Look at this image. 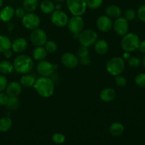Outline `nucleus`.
Wrapping results in <instances>:
<instances>
[{
    "mask_svg": "<svg viewBox=\"0 0 145 145\" xmlns=\"http://www.w3.org/2000/svg\"><path fill=\"white\" fill-rule=\"evenodd\" d=\"M36 71L41 76H52L55 71V67L50 62L45 60H40L38 62L36 66Z\"/></svg>",
    "mask_w": 145,
    "mask_h": 145,
    "instance_id": "nucleus-10",
    "label": "nucleus"
},
{
    "mask_svg": "<svg viewBox=\"0 0 145 145\" xmlns=\"http://www.w3.org/2000/svg\"><path fill=\"white\" fill-rule=\"evenodd\" d=\"M142 65H143V66H144V67L145 68V56L143 57V59H142Z\"/></svg>",
    "mask_w": 145,
    "mask_h": 145,
    "instance_id": "nucleus-48",
    "label": "nucleus"
},
{
    "mask_svg": "<svg viewBox=\"0 0 145 145\" xmlns=\"http://www.w3.org/2000/svg\"><path fill=\"white\" fill-rule=\"evenodd\" d=\"M79 41L81 45L85 47H89L93 45L98 39V35L93 30L86 29L82 31L79 33Z\"/></svg>",
    "mask_w": 145,
    "mask_h": 145,
    "instance_id": "nucleus-6",
    "label": "nucleus"
},
{
    "mask_svg": "<svg viewBox=\"0 0 145 145\" xmlns=\"http://www.w3.org/2000/svg\"><path fill=\"white\" fill-rule=\"evenodd\" d=\"M96 27L101 32L108 33L113 28V21L108 16H101L96 20Z\"/></svg>",
    "mask_w": 145,
    "mask_h": 145,
    "instance_id": "nucleus-14",
    "label": "nucleus"
},
{
    "mask_svg": "<svg viewBox=\"0 0 145 145\" xmlns=\"http://www.w3.org/2000/svg\"><path fill=\"white\" fill-rule=\"evenodd\" d=\"M128 64L132 67H137L141 64V60L137 57H130L128 59Z\"/></svg>",
    "mask_w": 145,
    "mask_h": 145,
    "instance_id": "nucleus-36",
    "label": "nucleus"
},
{
    "mask_svg": "<svg viewBox=\"0 0 145 145\" xmlns=\"http://www.w3.org/2000/svg\"><path fill=\"white\" fill-rule=\"evenodd\" d=\"M22 24L28 30H33L38 28L40 24L39 16L33 12L25 13L22 18Z\"/></svg>",
    "mask_w": 145,
    "mask_h": 145,
    "instance_id": "nucleus-7",
    "label": "nucleus"
},
{
    "mask_svg": "<svg viewBox=\"0 0 145 145\" xmlns=\"http://www.w3.org/2000/svg\"><path fill=\"white\" fill-rule=\"evenodd\" d=\"M109 45L105 40H99L94 43V50L98 55H103L108 51Z\"/></svg>",
    "mask_w": 145,
    "mask_h": 145,
    "instance_id": "nucleus-19",
    "label": "nucleus"
},
{
    "mask_svg": "<svg viewBox=\"0 0 145 145\" xmlns=\"http://www.w3.org/2000/svg\"><path fill=\"white\" fill-rule=\"evenodd\" d=\"M125 69V61L120 57H113L106 63V70L112 76L121 74Z\"/></svg>",
    "mask_w": 145,
    "mask_h": 145,
    "instance_id": "nucleus-4",
    "label": "nucleus"
},
{
    "mask_svg": "<svg viewBox=\"0 0 145 145\" xmlns=\"http://www.w3.org/2000/svg\"><path fill=\"white\" fill-rule=\"evenodd\" d=\"M61 62L65 67L68 69H74L79 63L77 56L71 52H65L61 57Z\"/></svg>",
    "mask_w": 145,
    "mask_h": 145,
    "instance_id": "nucleus-13",
    "label": "nucleus"
},
{
    "mask_svg": "<svg viewBox=\"0 0 145 145\" xmlns=\"http://www.w3.org/2000/svg\"><path fill=\"white\" fill-rule=\"evenodd\" d=\"M6 92L7 94L9 97H14V96H18L21 93L22 88L20 82H11L7 84L6 88Z\"/></svg>",
    "mask_w": 145,
    "mask_h": 145,
    "instance_id": "nucleus-15",
    "label": "nucleus"
},
{
    "mask_svg": "<svg viewBox=\"0 0 145 145\" xmlns=\"http://www.w3.org/2000/svg\"><path fill=\"white\" fill-rule=\"evenodd\" d=\"M138 48H140V51H141L142 52H143V53L145 54V40L140 42V45H139Z\"/></svg>",
    "mask_w": 145,
    "mask_h": 145,
    "instance_id": "nucleus-43",
    "label": "nucleus"
},
{
    "mask_svg": "<svg viewBox=\"0 0 145 145\" xmlns=\"http://www.w3.org/2000/svg\"><path fill=\"white\" fill-rule=\"evenodd\" d=\"M136 15H137V14H136L135 11L134 9L129 8V9L126 10L125 12L124 13V18L127 21H131L135 19V18L136 17Z\"/></svg>",
    "mask_w": 145,
    "mask_h": 145,
    "instance_id": "nucleus-35",
    "label": "nucleus"
},
{
    "mask_svg": "<svg viewBox=\"0 0 145 145\" xmlns=\"http://www.w3.org/2000/svg\"><path fill=\"white\" fill-rule=\"evenodd\" d=\"M115 82L117 86H120V87H124L127 84V79L125 76L119 74L115 76Z\"/></svg>",
    "mask_w": 145,
    "mask_h": 145,
    "instance_id": "nucleus-34",
    "label": "nucleus"
},
{
    "mask_svg": "<svg viewBox=\"0 0 145 145\" xmlns=\"http://www.w3.org/2000/svg\"><path fill=\"white\" fill-rule=\"evenodd\" d=\"M38 6V0H24L23 8L27 12H33L35 11Z\"/></svg>",
    "mask_w": 145,
    "mask_h": 145,
    "instance_id": "nucleus-26",
    "label": "nucleus"
},
{
    "mask_svg": "<svg viewBox=\"0 0 145 145\" xmlns=\"http://www.w3.org/2000/svg\"><path fill=\"white\" fill-rule=\"evenodd\" d=\"M79 63H81L82 65H84V66H88V65H90L91 62V60L90 58L89 57V56H86L84 57L79 58Z\"/></svg>",
    "mask_w": 145,
    "mask_h": 145,
    "instance_id": "nucleus-42",
    "label": "nucleus"
},
{
    "mask_svg": "<svg viewBox=\"0 0 145 145\" xmlns=\"http://www.w3.org/2000/svg\"><path fill=\"white\" fill-rule=\"evenodd\" d=\"M125 127L120 122H115L109 127V133L113 137H119L124 133Z\"/></svg>",
    "mask_w": 145,
    "mask_h": 145,
    "instance_id": "nucleus-20",
    "label": "nucleus"
},
{
    "mask_svg": "<svg viewBox=\"0 0 145 145\" xmlns=\"http://www.w3.org/2000/svg\"><path fill=\"white\" fill-rule=\"evenodd\" d=\"M67 27L69 31L72 34L79 33L83 31L84 27V21L82 16H74L71 17L67 22Z\"/></svg>",
    "mask_w": 145,
    "mask_h": 145,
    "instance_id": "nucleus-9",
    "label": "nucleus"
},
{
    "mask_svg": "<svg viewBox=\"0 0 145 145\" xmlns=\"http://www.w3.org/2000/svg\"><path fill=\"white\" fill-rule=\"evenodd\" d=\"M8 84V80L4 75H0V91H4Z\"/></svg>",
    "mask_w": 145,
    "mask_h": 145,
    "instance_id": "nucleus-39",
    "label": "nucleus"
},
{
    "mask_svg": "<svg viewBox=\"0 0 145 145\" xmlns=\"http://www.w3.org/2000/svg\"><path fill=\"white\" fill-rule=\"evenodd\" d=\"M69 18L62 10L55 9L51 15V21L57 27H64L67 24Z\"/></svg>",
    "mask_w": 145,
    "mask_h": 145,
    "instance_id": "nucleus-11",
    "label": "nucleus"
},
{
    "mask_svg": "<svg viewBox=\"0 0 145 145\" xmlns=\"http://www.w3.org/2000/svg\"><path fill=\"white\" fill-rule=\"evenodd\" d=\"M12 127V120L8 117H3L0 118V132L5 133L8 131Z\"/></svg>",
    "mask_w": 145,
    "mask_h": 145,
    "instance_id": "nucleus-27",
    "label": "nucleus"
},
{
    "mask_svg": "<svg viewBox=\"0 0 145 145\" xmlns=\"http://www.w3.org/2000/svg\"><path fill=\"white\" fill-rule=\"evenodd\" d=\"M15 9L11 6H7L0 11V19L4 22H8L14 16Z\"/></svg>",
    "mask_w": 145,
    "mask_h": 145,
    "instance_id": "nucleus-18",
    "label": "nucleus"
},
{
    "mask_svg": "<svg viewBox=\"0 0 145 145\" xmlns=\"http://www.w3.org/2000/svg\"><path fill=\"white\" fill-rule=\"evenodd\" d=\"M135 82L139 87L145 88V73H140L135 76Z\"/></svg>",
    "mask_w": 145,
    "mask_h": 145,
    "instance_id": "nucleus-33",
    "label": "nucleus"
},
{
    "mask_svg": "<svg viewBox=\"0 0 145 145\" xmlns=\"http://www.w3.org/2000/svg\"><path fill=\"white\" fill-rule=\"evenodd\" d=\"M35 80L36 79L32 75L24 74L20 79V84H21V86H24V87H32V86H33L34 84H35Z\"/></svg>",
    "mask_w": 145,
    "mask_h": 145,
    "instance_id": "nucleus-24",
    "label": "nucleus"
},
{
    "mask_svg": "<svg viewBox=\"0 0 145 145\" xmlns=\"http://www.w3.org/2000/svg\"><path fill=\"white\" fill-rule=\"evenodd\" d=\"M8 1H16V0H8Z\"/></svg>",
    "mask_w": 145,
    "mask_h": 145,
    "instance_id": "nucleus-51",
    "label": "nucleus"
},
{
    "mask_svg": "<svg viewBox=\"0 0 145 145\" xmlns=\"http://www.w3.org/2000/svg\"><path fill=\"white\" fill-rule=\"evenodd\" d=\"M11 47V41L6 35H0V52L9 50Z\"/></svg>",
    "mask_w": 145,
    "mask_h": 145,
    "instance_id": "nucleus-28",
    "label": "nucleus"
},
{
    "mask_svg": "<svg viewBox=\"0 0 145 145\" xmlns=\"http://www.w3.org/2000/svg\"><path fill=\"white\" fill-rule=\"evenodd\" d=\"M103 4V0H86V5L91 9H97Z\"/></svg>",
    "mask_w": 145,
    "mask_h": 145,
    "instance_id": "nucleus-32",
    "label": "nucleus"
},
{
    "mask_svg": "<svg viewBox=\"0 0 145 145\" xmlns=\"http://www.w3.org/2000/svg\"><path fill=\"white\" fill-rule=\"evenodd\" d=\"M20 106V101L18 96L8 98V103L7 104V108L10 110H16Z\"/></svg>",
    "mask_w": 145,
    "mask_h": 145,
    "instance_id": "nucleus-29",
    "label": "nucleus"
},
{
    "mask_svg": "<svg viewBox=\"0 0 145 145\" xmlns=\"http://www.w3.org/2000/svg\"><path fill=\"white\" fill-rule=\"evenodd\" d=\"M44 48L49 53H54L57 50V45L53 40H47L44 45Z\"/></svg>",
    "mask_w": 145,
    "mask_h": 145,
    "instance_id": "nucleus-30",
    "label": "nucleus"
},
{
    "mask_svg": "<svg viewBox=\"0 0 145 145\" xmlns=\"http://www.w3.org/2000/svg\"><path fill=\"white\" fill-rule=\"evenodd\" d=\"M48 52L44 46H36V48L33 51V58L37 61H40L45 59L46 57Z\"/></svg>",
    "mask_w": 145,
    "mask_h": 145,
    "instance_id": "nucleus-21",
    "label": "nucleus"
},
{
    "mask_svg": "<svg viewBox=\"0 0 145 145\" xmlns=\"http://www.w3.org/2000/svg\"><path fill=\"white\" fill-rule=\"evenodd\" d=\"M30 40L33 45L35 46H44L48 40V36L44 30L37 28L32 30V32L30 35Z\"/></svg>",
    "mask_w": 145,
    "mask_h": 145,
    "instance_id": "nucleus-8",
    "label": "nucleus"
},
{
    "mask_svg": "<svg viewBox=\"0 0 145 145\" xmlns=\"http://www.w3.org/2000/svg\"><path fill=\"white\" fill-rule=\"evenodd\" d=\"M61 8H62V6L60 4H57V5H55V9L60 10Z\"/></svg>",
    "mask_w": 145,
    "mask_h": 145,
    "instance_id": "nucleus-47",
    "label": "nucleus"
},
{
    "mask_svg": "<svg viewBox=\"0 0 145 145\" xmlns=\"http://www.w3.org/2000/svg\"><path fill=\"white\" fill-rule=\"evenodd\" d=\"M113 29L117 35L123 36L129 31L128 21L124 17H118L113 24Z\"/></svg>",
    "mask_w": 145,
    "mask_h": 145,
    "instance_id": "nucleus-12",
    "label": "nucleus"
},
{
    "mask_svg": "<svg viewBox=\"0 0 145 145\" xmlns=\"http://www.w3.org/2000/svg\"><path fill=\"white\" fill-rule=\"evenodd\" d=\"M14 70L19 74H28L33 67V60L27 55H19L14 60Z\"/></svg>",
    "mask_w": 145,
    "mask_h": 145,
    "instance_id": "nucleus-2",
    "label": "nucleus"
},
{
    "mask_svg": "<svg viewBox=\"0 0 145 145\" xmlns=\"http://www.w3.org/2000/svg\"><path fill=\"white\" fill-rule=\"evenodd\" d=\"M122 14V11L119 7L116 5H110L106 8V15L110 18H117Z\"/></svg>",
    "mask_w": 145,
    "mask_h": 145,
    "instance_id": "nucleus-22",
    "label": "nucleus"
},
{
    "mask_svg": "<svg viewBox=\"0 0 145 145\" xmlns=\"http://www.w3.org/2000/svg\"><path fill=\"white\" fill-rule=\"evenodd\" d=\"M3 2H4V0H0V7L3 5Z\"/></svg>",
    "mask_w": 145,
    "mask_h": 145,
    "instance_id": "nucleus-50",
    "label": "nucleus"
},
{
    "mask_svg": "<svg viewBox=\"0 0 145 145\" xmlns=\"http://www.w3.org/2000/svg\"><path fill=\"white\" fill-rule=\"evenodd\" d=\"M123 37L120 45L122 49L125 52H133L139 48L140 40L137 34L133 33H127Z\"/></svg>",
    "mask_w": 145,
    "mask_h": 145,
    "instance_id": "nucleus-3",
    "label": "nucleus"
},
{
    "mask_svg": "<svg viewBox=\"0 0 145 145\" xmlns=\"http://www.w3.org/2000/svg\"><path fill=\"white\" fill-rule=\"evenodd\" d=\"M137 15L140 21L145 23V4L141 6V7L138 8Z\"/></svg>",
    "mask_w": 145,
    "mask_h": 145,
    "instance_id": "nucleus-38",
    "label": "nucleus"
},
{
    "mask_svg": "<svg viewBox=\"0 0 145 145\" xmlns=\"http://www.w3.org/2000/svg\"><path fill=\"white\" fill-rule=\"evenodd\" d=\"M130 57V52H125L124 54H123V59H128Z\"/></svg>",
    "mask_w": 145,
    "mask_h": 145,
    "instance_id": "nucleus-46",
    "label": "nucleus"
},
{
    "mask_svg": "<svg viewBox=\"0 0 145 145\" xmlns=\"http://www.w3.org/2000/svg\"><path fill=\"white\" fill-rule=\"evenodd\" d=\"M40 8L44 14H52L55 11V5L53 1H50V0H44L41 2Z\"/></svg>",
    "mask_w": 145,
    "mask_h": 145,
    "instance_id": "nucleus-23",
    "label": "nucleus"
},
{
    "mask_svg": "<svg viewBox=\"0 0 145 145\" xmlns=\"http://www.w3.org/2000/svg\"><path fill=\"white\" fill-rule=\"evenodd\" d=\"M54 1H56V2H62V1H65V0H54Z\"/></svg>",
    "mask_w": 145,
    "mask_h": 145,
    "instance_id": "nucleus-49",
    "label": "nucleus"
},
{
    "mask_svg": "<svg viewBox=\"0 0 145 145\" xmlns=\"http://www.w3.org/2000/svg\"><path fill=\"white\" fill-rule=\"evenodd\" d=\"M7 28L8 31H12L14 29V25L13 23H11V21H8L7 22Z\"/></svg>",
    "mask_w": 145,
    "mask_h": 145,
    "instance_id": "nucleus-45",
    "label": "nucleus"
},
{
    "mask_svg": "<svg viewBox=\"0 0 145 145\" xmlns=\"http://www.w3.org/2000/svg\"><path fill=\"white\" fill-rule=\"evenodd\" d=\"M66 137H65V135L60 133H56L55 134L52 135V140L54 143L57 144H62L65 142Z\"/></svg>",
    "mask_w": 145,
    "mask_h": 145,
    "instance_id": "nucleus-31",
    "label": "nucleus"
},
{
    "mask_svg": "<svg viewBox=\"0 0 145 145\" xmlns=\"http://www.w3.org/2000/svg\"><path fill=\"white\" fill-rule=\"evenodd\" d=\"M28 47L27 40L24 38H18L11 42V49L16 53H21L25 50Z\"/></svg>",
    "mask_w": 145,
    "mask_h": 145,
    "instance_id": "nucleus-16",
    "label": "nucleus"
},
{
    "mask_svg": "<svg viewBox=\"0 0 145 145\" xmlns=\"http://www.w3.org/2000/svg\"><path fill=\"white\" fill-rule=\"evenodd\" d=\"M9 96L7 94V93H4L3 91H0V106H7L8 103Z\"/></svg>",
    "mask_w": 145,
    "mask_h": 145,
    "instance_id": "nucleus-40",
    "label": "nucleus"
},
{
    "mask_svg": "<svg viewBox=\"0 0 145 145\" xmlns=\"http://www.w3.org/2000/svg\"><path fill=\"white\" fill-rule=\"evenodd\" d=\"M77 55L79 58L88 56L89 55V49H88L87 47L83 46V45L79 47L77 50Z\"/></svg>",
    "mask_w": 145,
    "mask_h": 145,
    "instance_id": "nucleus-37",
    "label": "nucleus"
},
{
    "mask_svg": "<svg viewBox=\"0 0 145 145\" xmlns=\"http://www.w3.org/2000/svg\"><path fill=\"white\" fill-rule=\"evenodd\" d=\"M67 6L74 16H82L87 8L86 0H67Z\"/></svg>",
    "mask_w": 145,
    "mask_h": 145,
    "instance_id": "nucleus-5",
    "label": "nucleus"
},
{
    "mask_svg": "<svg viewBox=\"0 0 145 145\" xmlns=\"http://www.w3.org/2000/svg\"><path fill=\"white\" fill-rule=\"evenodd\" d=\"M37 93L43 98H49L55 91V83L47 76H41L35 80L33 85Z\"/></svg>",
    "mask_w": 145,
    "mask_h": 145,
    "instance_id": "nucleus-1",
    "label": "nucleus"
},
{
    "mask_svg": "<svg viewBox=\"0 0 145 145\" xmlns=\"http://www.w3.org/2000/svg\"><path fill=\"white\" fill-rule=\"evenodd\" d=\"M4 57H5L6 58H7V59H9V58H11V57H12V52L10 50V49L4 51Z\"/></svg>",
    "mask_w": 145,
    "mask_h": 145,
    "instance_id": "nucleus-44",
    "label": "nucleus"
},
{
    "mask_svg": "<svg viewBox=\"0 0 145 145\" xmlns=\"http://www.w3.org/2000/svg\"><path fill=\"white\" fill-rule=\"evenodd\" d=\"M116 91L113 88L108 87L103 89L100 93V99L102 101L108 103L111 102L116 99Z\"/></svg>",
    "mask_w": 145,
    "mask_h": 145,
    "instance_id": "nucleus-17",
    "label": "nucleus"
},
{
    "mask_svg": "<svg viewBox=\"0 0 145 145\" xmlns=\"http://www.w3.org/2000/svg\"><path fill=\"white\" fill-rule=\"evenodd\" d=\"M25 14V10L24 9L23 7H18L16 8L15 12H14V15L17 17V18H22L23 16Z\"/></svg>",
    "mask_w": 145,
    "mask_h": 145,
    "instance_id": "nucleus-41",
    "label": "nucleus"
},
{
    "mask_svg": "<svg viewBox=\"0 0 145 145\" xmlns=\"http://www.w3.org/2000/svg\"><path fill=\"white\" fill-rule=\"evenodd\" d=\"M14 70V65L8 60H3L0 62V72L4 74H9Z\"/></svg>",
    "mask_w": 145,
    "mask_h": 145,
    "instance_id": "nucleus-25",
    "label": "nucleus"
}]
</instances>
